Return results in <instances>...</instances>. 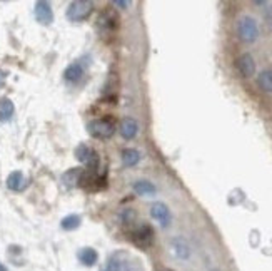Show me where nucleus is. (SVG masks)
Instances as JSON below:
<instances>
[{
  "label": "nucleus",
  "instance_id": "nucleus-14",
  "mask_svg": "<svg viewBox=\"0 0 272 271\" xmlns=\"http://www.w3.org/2000/svg\"><path fill=\"white\" fill-rule=\"evenodd\" d=\"M97 25H99L100 30H106V32L114 30V28L117 27V15L112 10H106L104 13H100Z\"/></svg>",
  "mask_w": 272,
  "mask_h": 271
},
{
  "label": "nucleus",
  "instance_id": "nucleus-22",
  "mask_svg": "<svg viewBox=\"0 0 272 271\" xmlns=\"http://www.w3.org/2000/svg\"><path fill=\"white\" fill-rule=\"evenodd\" d=\"M122 268V263L119 261L117 258H111L107 261V265H106V268H104L102 271H121Z\"/></svg>",
  "mask_w": 272,
  "mask_h": 271
},
{
  "label": "nucleus",
  "instance_id": "nucleus-10",
  "mask_svg": "<svg viewBox=\"0 0 272 271\" xmlns=\"http://www.w3.org/2000/svg\"><path fill=\"white\" fill-rule=\"evenodd\" d=\"M119 132L124 139H134L139 132V124L136 122V119L132 117H126L121 121V126H119Z\"/></svg>",
  "mask_w": 272,
  "mask_h": 271
},
{
  "label": "nucleus",
  "instance_id": "nucleus-19",
  "mask_svg": "<svg viewBox=\"0 0 272 271\" xmlns=\"http://www.w3.org/2000/svg\"><path fill=\"white\" fill-rule=\"evenodd\" d=\"M134 191L139 194V196H150V194L157 193V188L152 183H149V181H137L134 184Z\"/></svg>",
  "mask_w": 272,
  "mask_h": 271
},
{
  "label": "nucleus",
  "instance_id": "nucleus-11",
  "mask_svg": "<svg viewBox=\"0 0 272 271\" xmlns=\"http://www.w3.org/2000/svg\"><path fill=\"white\" fill-rule=\"evenodd\" d=\"M27 179L25 176H23L20 171H13V173L8 174L7 178V188L10 189V191H15V193H20L23 189L27 188Z\"/></svg>",
  "mask_w": 272,
  "mask_h": 271
},
{
  "label": "nucleus",
  "instance_id": "nucleus-16",
  "mask_svg": "<svg viewBox=\"0 0 272 271\" xmlns=\"http://www.w3.org/2000/svg\"><path fill=\"white\" fill-rule=\"evenodd\" d=\"M79 260H80V263L85 266H94L97 263L99 255L94 248H82L79 251Z\"/></svg>",
  "mask_w": 272,
  "mask_h": 271
},
{
  "label": "nucleus",
  "instance_id": "nucleus-21",
  "mask_svg": "<svg viewBox=\"0 0 272 271\" xmlns=\"http://www.w3.org/2000/svg\"><path fill=\"white\" fill-rule=\"evenodd\" d=\"M80 221H82V220H80V216L69 215V216H65L64 220H62L60 226H62V230H65V231H74L80 226Z\"/></svg>",
  "mask_w": 272,
  "mask_h": 271
},
{
  "label": "nucleus",
  "instance_id": "nucleus-12",
  "mask_svg": "<svg viewBox=\"0 0 272 271\" xmlns=\"http://www.w3.org/2000/svg\"><path fill=\"white\" fill-rule=\"evenodd\" d=\"M82 174H84L82 168H72V169L65 171V173L62 174V183H64L67 188H75V186H79V184H80Z\"/></svg>",
  "mask_w": 272,
  "mask_h": 271
},
{
  "label": "nucleus",
  "instance_id": "nucleus-18",
  "mask_svg": "<svg viewBox=\"0 0 272 271\" xmlns=\"http://www.w3.org/2000/svg\"><path fill=\"white\" fill-rule=\"evenodd\" d=\"M13 111H15V107H13V102L10 99H2L0 101V122H8L13 116Z\"/></svg>",
  "mask_w": 272,
  "mask_h": 271
},
{
  "label": "nucleus",
  "instance_id": "nucleus-24",
  "mask_svg": "<svg viewBox=\"0 0 272 271\" xmlns=\"http://www.w3.org/2000/svg\"><path fill=\"white\" fill-rule=\"evenodd\" d=\"M126 271H142V268H140V265L137 263V261H132V263H127Z\"/></svg>",
  "mask_w": 272,
  "mask_h": 271
},
{
  "label": "nucleus",
  "instance_id": "nucleus-9",
  "mask_svg": "<svg viewBox=\"0 0 272 271\" xmlns=\"http://www.w3.org/2000/svg\"><path fill=\"white\" fill-rule=\"evenodd\" d=\"M237 70L241 72L242 77H252L256 74V62L254 57L251 54H242L237 59Z\"/></svg>",
  "mask_w": 272,
  "mask_h": 271
},
{
  "label": "nucleus",
  "instance_id": "nucleus-3",
  "mask_svg": "<svg viewBox=\"0 0 272 271\" xmlns=\"http://www.w3.org/2000/svg\"><path fill=\"white\" fill-rule=\"evenodd\" d=\"M237 34H239V39L242 42H254L257 37H259V27H257V22L252 17H242L239 23H237Z\"/></svg>",
  "mask_w": 272,
  "mask_h": 271
},
{
  "label": "nucleus",
  "instance_id": "nucleus-2",
  "mask_svg": "<svg viewBox=\"0 0 272 271\" xmlns=\"http://www.w3.org/2000/svg\"><path fill=\"white\" fill-rule=\"evenodd\" d=\"M94 10V3L89 0H75L67 8V18L70 22H82L85 18H89V15Z\"/></svg>",
  "mask_w": 272,
  "mask_h": 271
},
{
  "label": "nucleus",
  "instance_id": "nucleus-28",
  "mask_svg": "<svg viewBox=\"0 0 272 271\" xmlns=\"http://www.w3.org/2000/svg\"><path fill=\"white\" fill-rule=\"evenodd\" d=\"M164 271H169V270H164Z\"/></svg>",
  "mask_w": 272,
  "mask_h": 271
},
{
  "label": "nucleus",
  "instance_id": "nucleus-26",
  "mask_svg": "<svg viewBox=\"0 0 272 271\" xmlns=\"http://www.w3.org/2000/svg\"><path fill=\"white\" fill-rule=\"evenodd\" d=\"M5 77H7V74L3 72V70H0V87L5 84Z\"/></svg>",
  "mask_w": 272,
  "mask_h": 271
},
{
  "label": "nucleus",
  "instance_id": "nucleus-23",
  "mask_svg": "<svg viewBox=\"0 0 272 271\" xmlns=\"http://www.w3.org/2000/svg\"><path fill=\"white\" fill-rule=\"evenodd\" d=\"M134 211L132 209H126V211L122 213V223H131L132 220H134Z\"/></svg>",
  "mask_w": 272,
  "mask_h": 271
},
{
  "label": "nucleus",
  "instance_id": "nucleus-17",
  "mask_svg": "<svg viewBox=\"0 0 272 271\" xmlns=\"http://www.w3.org/2000/svg\"><path fill=\"white\" fill-rule=\"evenodd\" d=\"M140 161V153L137 149H124L122 151V163L126 168H134Z\"/></svg>",
  "mask_w": 272,
  "mask_h": 271
},
{
  "label": "nucleus",
  "instance_id": "nucleus-27",
  "mask_svg": "<svg viewBox=\"0 0 272 271\" xmlns=\"http://www.w3.org/2000/svg\"><path fill=\"white\" fill-rule=\"evenodd\" d=\"M0 271H7V268H5V266H3L2 263H0Z\"/></svg>",
  "mask_w": 272,
  "mask_h": 271
},
{
  "label": "nucleus",
  "instance_id": "nucleus-6",
  "mask_svg": "<svg viewBox=\"0 0 272 271\" xmlns=\"http://www.w3.org/2000/svg\"><path fill=\"white\" fill-rule=\"evenodd\" d=\"M132 241L139 248H149L154 243V231L149 225H142L132 233Z\"/></svg>",
  "mask_w": 272,
  "mask_h": 271
},
{
  "label": "nucleus",
  "instance_id": "nucleus-8",
  "mask_svg": "<svg viewBox=\"0 0 272 271\" xmlns=\"http://www.w3.org/2000/svg\"><path fill=\"white\" fill-rule=\"evenodd\" d=\"M33 13H35V18L44 25H49L54 20V13H52L50 3L49 2H37L35 7H33Z\"/></svg>",
  "mask_w": 272,
  "mask_h": 271
},
{
  "label": "nucleus",
  "instance_id": "nucleus-20",
  "mask_svg": "<svg viewBox=\"0 0 272 271\" xmlns=\"http://www.w3.org/2000/svg\"><path fill=\"white\" fill-rule=\"evenodd\" d=\"M257 84L264 92H272V69L262 70L259 77H257Z\"/></svg>",
  "mask_w": 272,
  "mask_h": 271
},
{
  "label": "nucleus",
  "instance_id": "nucleus-7",
  "mask_svg": "<svg viewBox=\"0 0 272 271\" xmlns=\"http://www.w3.org/2000/svg\"><path fill=\"white\" fill-rule=\"evenodd\" d=\"M150 216L159 223L162 228H167L170 225V209L164 203H155L150 206Z\"/></svg>",
  "mask_w": 272,
  "mask_h": 271
},
{
  "label": "nucleus",
  "instance_id": "nucleus-5",
  "mask_svg": "<svg viewBox=\"0 0 272 271\" xmlns=\"http://www.w3.org/2000/svg\"><path fill=\"white\" fill-rule=\"evenodd\" d=\"M79 186H82L84 189H87V191H97V189H102L106 186V179H102V176H99L97 171L84 169V174Z\"/></svg>",
  "mask_w": 272,
  "mask_h": 271
},
{
  "label": "nucleus",
  "instance_id": "nucleus-15",
  "mask_svg": "<svg viewBox=\"0 0 272 271\" xmlns=\"http://www.w3.org/2000/svg\"><path fill=\"white\" fill-rule=\"evenodd\" d=\"M172 251H174V255L180 260H187L189 255H190L189 245L185 243L182 238H175V240L172 241Z\"/></svg>",
  "mask_w": 272,
  "mask_h": 271
},
{
  "label": "nucleus",
  "instance_id": "nucleus-1",
  "mask_svg": "<svg viewBox=\"0 0 272 271\" xmlns=\"http://www.w3.org/2000/svg\"><path fill=\"white\" fill-rule=\"evenodd\" d=\"M87 131L90 136L97 139H109L116 132V124L109 119H94L87 124Z\"/></svg>",
  "mask_w": 272,
  "mask_h": 271
},
{
  "label": "nucleus",
  "instance_id": "nucleus-25",
  "mask_svg": "<svg viewBox=\"0 0 272 271\" xmlns=\"http://www.w3.org/2000/svg\"><path fill=\"white\" fill-rule=\"evenodd\" d=\"M114 5L119 7V8H127L129 5H131V2H122V0H116V2H114Z\"/></svg>",
  "mask_w": 272,
  "mask_h": 271
},
{
  "label": "nucleus",
  "instance_id": "nucleus-13",
  "mask_svg": "<svg viewBox=\"0 0 272 271\" xmlns=\"http://www.w3.org/2000/svg\"><path fill=\"white\" fill-rule=\"evenodd\" d=\"M82 77H84V67H82V64H80V62L70 64L64 72V79L70 84H77Z\"/></svg>",
  "mask_w": 272,
  "mask_h": 271
},
{
  "label": "nucleus",
  "instance_id": "nucleus-4",
  "mask_svg": "<svg viewBox=\"0 0 272 271\" xmlns=\"http://www.w3.org/2000/svg\"><path fill=\"white\" fill-rule=\"evenodd\" d=\"M75 156H77V159L80 163L87 164V169H90V171L99 169V154L95 153L92 147L80 144V146H77V149H75Z\"/></svg>",
  "mask_w": 272,
  "mask_h": 271
}]
</instances>
